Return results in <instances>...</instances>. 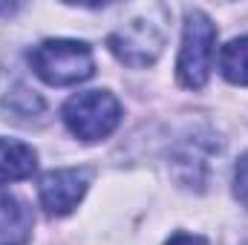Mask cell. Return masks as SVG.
I'll return each mask as SVG.
<instances>
[{
	"mask_svg": "<svg viewBox=\"0 0 248 245\" xmlns=\"http://www.w3.org/2000/svg\"><path fill=\"white\" fill-rule=\"evenodd\" d=\"M66 130L81 141H101L122 122V104L107 90H87L72 95L61 110Z\"/></svg>",
	"mask_w": 248,
	"mask_h": 245,
	"instance_id": "obj_4",
	"label": "cell"
},
{
	"mask_svg": "<svg viewBox=\"0 0 248 245\" xmlns=\"http://www.w3.org/2000/svg\"><path fill=\"white\" fill-rule=\"evenodd\" d=\"M29 63L41 81L49 87H72L95 72V58L87 44L69 41V38H55L44 41L29 52Z\"/></svg>",
	"mask_w": 248,
	"mask_h": 245,
	"instance_id": "obj_2",
	"label": "cell"
},
{
	"mask_svg": "<svg viewBox=\"0 0 248 245\" xmlns=\"http://www.w3.org/2000/svg\"><path fill=\"white\" fill-rule=\"evenodd\" d=\"M234 196L243 208H248V153L240 156V162L234 168Z\"/></svg>",
	"mask_w": 248,
	"mask_h": 245,
	"instance_id": "obj_10",
	"label": "cell"
},
{
	"mask_svg": "<svg viewBox=\"0 0 248 245\" xmlns=\"http://www.w3.org/2000/svg\"><path fill=\"white\" fill-rule=\"evenodd\" d=\"M38 168V156L17 138H0V184L29 179Z\"/></svg>",
	"mask_w": 248,
	"mask_h": 245,
	"instance_id": "obj_7",
	"label": "cell"
},
{
	"mask_svg": "<svg viewBox=\"0 0 248 245\" xmlns=\"http://www.w3.org/2000/svg\"><path fill=\"white\" fill-rule=\"evenodd\" d=\"M219 72L228 84L248 87V35L234 38L219 52Z\"/></svg>",
	"mask_w": 248,
	"mask_h": 245,
	"instance_id": "obj_8",
	"label": "cell"
},
{
	"mask_svg": "<svg viewBox=\"0 0 248 245\" xmlns=\"http://www.w3.org/2000/svg\"><path fill=\"white\" fill-rule=\"evenodd\" d=\"M32 211L9 193H0V245H26L32 237Z\"/></svg>",
	"mask_w": 248,
	"mask_h": 245,
	"instance_id": "obj_6",
	"label": "cell"
},
{
	"mask_svg": "<svg viewBox=\"0 0 248 245\" xmlns=\"http://www.w3.org/2000/svg\"><path fill=\"white\" fill-rule=\"evenodd\" d=\"M165 245H208V240L199 234H173Z\"/></svg>",
	"mask_w": 248,
	"mask_h": 245,
	"instance_id": "obj_11",
	"label": "cell"
},
{
	"mask_svg": "<svg viewBox=\"0 0 248 245\" xmlns=\"http://www.w3.org/2000/svg\"><path fill=\"white\" fill-rule=\"evenodd\" d=\"M3 107H6L9 116L17 119V122H32L35 116H44V113H46L44 98H41L38 92L26 90V87H15V90L3 98Z\"/></svg>",
	"mask_w": 248,
	"mask_h": 245,
	"instance_id": "obj_9",
	"label": "cell"
},
{
	"mask_svg": "<svg viewBox=\"0 0 248 245\" xmlns=\"http://www.w3.org/2000/svg\"><path fill=\"white\" fill-rule=\"evenodd\" d=\"M87 187H90L87 168H61V170H49L41 179L38 196H41V205L49 216H66L78 208Z\"/></svg>",
	"mask_w": 248,
	"mask_h": 245,
	"instance_id": "obj_5",
	"label": "cell"
},
{
	"mask_svg": "<svg viewBox=\"0 0 248 245\" xmlns=\"http://www.w3.org/2000/svg\"><path fill=\"white\" fill-rule=\"evenodd\" d=\"M165 41H168V9L153 3L147 9H139L116 32H110L107 46L122 63L133 69H144L156 63L165 49Z\"/></svg>",
	"mask_w": 248,
	"mask_h": 245,
	"instance_id": "obj_1",
	"label": "cell"
},
{
	"mask_svg": "<svg viewBox=\"0 0 248 245\" xmlns=\"http://www.w3.org/2000/svg\"><path fill=\"white\" fill-rule=\"evenodd\" d=\"M217 55V23L202 9H187L176 75L187 90H202Z\"/></svg>",
	"mask_w": 248,
	"mask_h": 245,
	"instance_id": "obj_3",
	"label": "cell"
}]
</instances>
